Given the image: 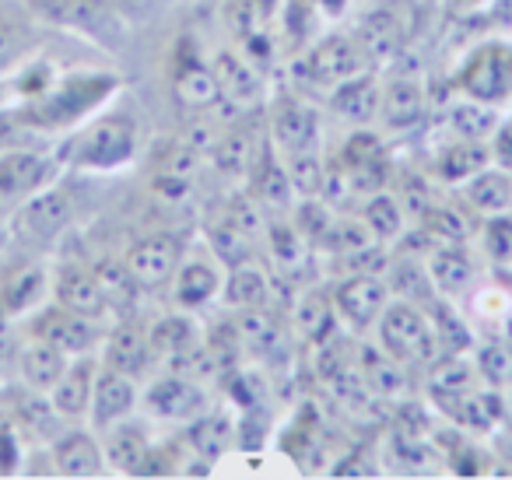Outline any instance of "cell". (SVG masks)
<instances>
[{
	"label": "cell",
	"mask_w": 512,
	"mask_h": 480,
	"mask_svg": "<svg viewBox=\"0 0 512 480\" xmlns=\"http://www.w3.org/2000/svg\"><path fill=\"white\" fill-rule=\"evenodd\" d=\"M369 57L362 53L355 36H344V32H330V36L309 43V50L302 53L299 67H295V78L309 88H337L341 81L355 78V74L369 71Z\"/></svg>",
	"instance_id": "8"
},
{
	"label": "cell",
	"mask_w": 512,
	"mask_h": 480,
	"mask_svg": "<svg viewBox=\"0 0 512 480\" xmlns=\"http://www.w3.org/2000/svg\"><path fill=\"white\" fill-rule=\"evenodd\" d=\"M316 11H320V4H316V0H285V29L292 32L295 39L313 36Z\"/></svg>",
	"instance_id": "44"
},
{
	"label": "cell",
	"mask_w": 512,
	"mask_h": 480,
	"mask_svg": "<svg viewBox=\"0 0 512 480\" xmlns=\"http://www.w3.org/2000/svg\"><path fill=\"white\" fill-rule=\"evenodd\" d=\"M463 200H467L481 218L509 214L512 211V172L498 169V165H484L481 172H474V176L463 183Z\"/></svg>",
	"instance_id": "31"
},
{
	"label": "cell",
	"mask_w": 512,
	"mask_h": 480,
	"mask_svg": "<svg viewBox=\"0 0 512 480\" xmlns=\"http://www.w3.org/2000/svg\"><path fill=\"white\" fill-rule=\"evenodd\" d=\"M376 337L379 347L400 368L432 365L435 354H439V333H435L432 316L411 298H390V305L376 323Z\"/></svg>",
	"instance_id": "4"
},
{
	"label": "cell",
	"mask_w": 512,
	"mask_h": 480,
	"mask_svg": "<svg viewBox=\"0 0 512 480\" xmlns=\"http://www.w3.org/2000/svg\"><path fill=\"white\" fill-rule=\"evenodd\" d=\"M267 298H271V284L267 274L256 267L253 260L239 263V267H228L225 288H221V302L235 312H264Z\"/></svg>",
	"instance_id": "33"
},
{
	"label": "cell",
	"mask_w": 512,
	"mask_h": 480,
	"mask_svg": "<svg viewBox=\"0 0 512 480\" xmlns=\"http://www.w3.org/2000/svg\"><path fill=\"white\" fill-rule=\"evenodd\" d=\"M481 242H484V256L491 260V267H509L512 263V211L484 218Z\"/></svg>",
	"instance_id": "43"
},
{
	"label": "cell",
	"mask_w": 512,
	"mask_h": 480,
	"mask_svg": "<svg viewBox=\"0 0 512 480\" xmlns=\"http://www.w3.org/2000/svg\"><path fill=\"white\" fill-rule=\"evenodd\" d=\"M421 116H425V88L411 78H397L390 85H383V95H379V116L390 134H404V130L418 127Z\"/></svg>",
	"instance_id": "29"
},
{
	"label": "cell",
	"mask_w": 512,
	"mask_h": 480,
	"mask_svg": "<svg viewBox=\"0 0 512 480\" xmlns=\"http://www.w3.org/2000/svg\"><path fill=\"white\" fill-rule=\"evenodd\" d=\"M137 4H148V0H137Z\"/></svg>",
	"instance_id": "51"
},
{
	"label": "cell",
	"mask_w": 512,
	"mask_h": 480,
	"mask_svg": "<svg viewBox=\"0 0 512 480\" xmlns=\"http://www.w3.org/2000/svg\"><path fill=\"white\" fill-rule=\"evenodd\" d=\"M99 438H102V452H106L109 470L123 473V477H137V470H141L151 442H155V438L148 435V424L134 421V417H127V421L106 428Z\"/></svg>",
	"instance_id": "27"
},
{
	"label": "cell",
	"mask_w": 512,
	"mask_h": 480,
	"mask_svg": "<svg viewBox=\"0 0 512 480\" xmlns=\"http://www.w3.org/2000/svg\"><path fill=\"white\" fill-rule=\"evenodd\" d=\"M358 218L369 225V232L376 235V239H393V235H400V225H404L400 200L390 197L386 190L365 197V207H362V214H358Z\"/></svg>",
	"instance_id": "41"
},
{
	"label": "cell",
	"mask_w": 512,
	"mask_h": 480,
	"mask_svg": "<svg viewBox=\"0 0 512 480\" xmlns=\"http://www.w3.org/2000/svg\"><path fill=\"white\" fill-rule=\"evenodd\" d=\"M267 141L281 158L320 148V113L299 95H278L267 106Z\"/></svg>",
	"instance_id": "12"
},
{
	"label": "cell",
	"mask_w": 512,
	"mask_h": 480,
	"mask_svg": "<svg viewBox=\"0 0 512 480\" xmlns=\"http://www.w3.org/2000/svg\"><path fill=\"white\" fill-rule=\"evenodd\" d=\"M74 221V197L64 183H53L29 197L22 207L11 211V235L22 242L25 249H46L60 242V235L71 228Z\"/></svg>",
	"instance_id": "7"
},
{
	"label": "cell",
	"mask_w": 512,
	"mask_h": 480,
	"mask_svg": "<svg viewBox=\"0 0 512 480\" xmlns=\"http://www.w3.org/2000/svg\"><path fill=\"white\" fill-rule=\"evenodd\" d=\"M0 407L8 410L11 421L18 424V431H22L25 442H29L32 449H43V445H50L53 438L64 431V417L57 414L50 393L29 389L25 382H18V379L4 389V400H0Z\"/></svg>",
	"instance_id": "15"
},
{
	"label": "cell",
	"mask_w": 512,
	"mask_h": 480,
	"mask_svg": "<svg viewBox=\"0 0 512 480\" xmlns=\"http://www.w3.org/2000/svg\"><path fill=\"white\" fill-rule=\"evenodd\" d=\"M46 302H50V267L43 260L22 256L0 267V309L11 319L25 323Z\"/></svg>",
	"instance_id": "14"
},
{
	"label": "cell",
	"mask_w": 512,
	"mask_h": 480,
	"mask_svg": "<svg viewBox=\"0 0 512 480\" xmlns=\"http://www.w3.org/2000/svg\"><path fill=\"white\" fill-rule=\"evenodd\" d=\"M169 81H172V95L179 99V106L186 109H204L218 106L221 92H218V78H214V67L204 60V53L197 50L190 36H183L172 50L169 60Z\"/></svg>",
	"instance_id": "13"
},
{
	"label": "cell",
	"mask_w": 512,
	"mask_h": 480,
	"mask_svg": "<svg viewBox=\"0 0 512 480\" xmlns=\"http://www.w3.org/2000/svg\"><path fill=\"white\" fill-rule=\"evenodd\" d=\"M316 4H320V11H323V15H330V18L344 15V8H348V0H316Z\"/></svg>",
	"instance_id": "47"
},
{
	"label": "cell",
	"mask_w": 512,
	"mask_h": 480,
	"mask_svg": "<svg viewBox=\"0 0 512 480\" xmlns=\"http://www.w3.org/2000/svg\"><path fill=\"white\" fill-rule=\"evenodd\" d=\"M29 11L53 29L85 36L102 50L120 53L130 39V25L116 0H29Z\"/></svg>",
	"instance_id": "3"
},
{
	"label": "cell",
	"mask_w": 512,
	"mask_h": 480,
	"mask_svg": "<svg viewBox=\"0 0 512 480\" xmlns=\"http://www.w3.org/2000/svg\"><path fill=\"white\" fill-rule=\"evenodd\" d=\"M379 95H383V85L369 71H362L355 78L341 81L337 88H330V109L344 120L358 123V127H369L379 116Z\"/></svg>",
	"instance_id": "30"
},
{
	"label": "cell",
	"mask_w": 512,
	"mask_h": 480,
	"mask_svg": "<svg viewBox=\"0 0 512 480\" xmlns=\"http://www.w3.org/2000/svg\"><path fill=\"white\" fill-rule=\"evenodd\" d=\"M50 466L57 477H74V480H85V477H102L109 470L106 463V452H102V438L99 431L92 428H71V431H60L50 445Z\"/></svg>",
	"instance_id": "20"
},
{
	"label": "cell",
	"mask_w": 512,
	"mask_h": 480,
	"mask_svg": "<svg viewBox=\"0 0 512 480\" xmlns=\"http://www.w3.org/2000/svg\"><path fill=\"white\" fill-rule=\"evenodd\" d=\"M488 151H491V165L512 172V116L509 120H498L495 134L488 137Z\"/></svg>",
	"instance_id": "45"
},
{
	"label": "cell",
	"mask_w": 512,
	"mask_h": 480,
	"mask_svg": "<svg viewBox=\"0 0 512 480\" xmlns=\"http://www.w3.org/2000/svg\"><path fill=\"white\" fill-rule=\"evenodd\" d=\"M148 337H151V351H155V358H179V354L197 351L200 347L197 326H193L186 316L158 319V323L148 330Z\"/></svg>",
	"instance_id": "40"
},
{
	"label": "cell",
	"mask_w": 512,
	"mask_h": 480,
	"mask_svg": "<svg viewBox=\"0 0 512 480\" xmlns=\"http://www.w3.org/2000/svg\"><path fill=\"white\" fill-rule=\"evenodd\" d=\"M428 277H432L435 291H442V295H460V291H467L474 284L477 263L460 242H446L428 260Z\"/></svg>",
	"instance_id": "34"
},
{
	"label": "cell",
	"mask_w": 512,
	"mask_h": 480,
	"mask_svg": "<svg viewBox=\"0 0 512 480\" xmlns=\"http://www.w3.org/2000/svg\"><path fill=\"white\" fill-rule=\"evenodd\" d=\"M4 88H8V85H4V81H0V102H4Z\"/></svg>",
	"instance_id": "50"
},
{
	"label": "cell",
	"mask_w": 512,
	"mask_h": 480,
	"mask_svg": "<svg viewBox=\"0 0 512 480\" xmlns=\"http://www.w3.org/2000/svg\"><path fill=\"white\" fill-rule=\"evenodd\" d=\"M232 442H235V424H232V417L221 414V410L207 407L204 414L186 424V445H190L193 456L207 459V463L225 456V452L232 449Z\"/></svg>",
	"instance_id": "32"
},
{
	"label": "cell",
	"mask_w": 512,
	"mask_h": 480,
	"mask_svg": "<svg viewBox=\"0 0 512 480\" xmlns=\"http://www.w3.org/2000/svg\"><path fill=\"white\" fill-rule=\"evenodd\" d=\"M449 134L460 137V141H484L495 134L498 127V109L481 106L474 99H460L453 109H449V120H446Z\"/></svg>",
	"instance_id": "39"
},
{
	"label": "cell",
	"mask_w": 512,
	"mask_h": 480,
	"mask_svg": "<svg viewBox=\"0 0 512 480\" xmlns=\"http://www.w3.org/2000/svg\"><path fill=\"white\" fill-rule=\"evenodd\" d=\"M43 46L36 15L11 0H0V81H8L22 64H29Z\"/></svg>",
	"instance_id": "21"
},
{
	"label": "cell",
	"mask_w": 512,
	"mask_h": 480,
	"mask_svg": "<svg viewBox=\"0 0 512 480\" xmlns=\"http://www.w3.org/2000/svg\"><path fill=\"white\" fill-rule=\"evenodd\" d=\"M453 88L463 99H474L481 106L502 109L512 102V43L488 39L467 50L453 74Z\"/></svg>",
	"instance_id": "5"
},
{
	"label": "cell",
	"mask_w": 512,
	"mask_h": 480,
	"mask_svg": "<svg viewBox=\"0 0 512 480\" xmlns=\"http://www.w3.org/2000/svg\"><path fill=\"white\" fill-rule=\"evenodd\" d=\"M99 361L116 368V372H127V375H134V379H141L151 368V361H155L148 330L137 323H120V326H113V330H106Z\"/></svg>",
	"instance_id": "25"
},
{
	"label": "cell",
	"mask_w": 512,
	"mask_h": 480,
	"mask_svg": "<svg viewBox=\"0 0 512 480\" xmlns=\"http://www.w3.org/2000/svg\"><path fill=\"white\" fill-rule=\"evenodd\" d=\"M141 148V120L134 109L120 106L109 113H95L78 130L67 134V141L57 148V158L64 169L74 172H116L130 165Z\"/></svg>",
	"instance_id": "2"
},
{
	"label": "cell",
	"mask_w": 512,
	"mask_h": 480,
	"mask_svg": "<svg viewBox=\"0 0 512 480\" xmlns=\"http://www.w3.org/2000/svg\"><path fill=\"white\" fill-rule=\"evenodd\" d=\"M246 179H249V197L264 207V211L285 214L292 207V200L299 197L292 186V176L285 169V158L274 151L271 141H264V148H260V155H256Z\"/></svg>",
	"instance_id": "23"
},
{
	"label": "cell",
	"mask_w": 512,
	"mask_h": 480,
	"mask_svg": "<svg viewBox=\"0 0 512 480\" xmlns=\"http://www.w3.org/2000/svg\"><path fill=\"white\" fill-rule=\"evenodd\" d=\"M211 67L214 78H218L221 99H228L232 106H256L260 102L264 85H260V74H256V64L249 57H242L235 50H221L214 53Z\"/></svg>",
	"instance_id": "28"
},
{
	"label": "cell",
	"mask_w": 512,
	"mask_h": 480,
	"mask_svg": "<svg viewBox=\"0 0 512 480\" xmlns=\"http://www.w3.org/2000/svg\"><path fill=\"white\" fill-rule=\"evenodd\" d=\"M25 330H29V337L57 344L60 351H67L71 358L74 354H92L95 347H102V340H106L102 319H88L60 302H46L43 309L32 312V316L25 319Z\"/></svg>",
	"instance_id": "9"
},
{
	"label": "cell",
	"mask_w": 512,
	"mask_h": 480,
	"mask_svg": "<svg viewBox=\"0 0 512 480\" xmlns=\"http://www.w3.org/2000/svg\"><path fill=\"white\" fill-rule=\"evenodd\" d=\"M337 305H334V295L323 288H313L302 295L299 309H295V323H299L302 337L309 344H327L330 337H337Z\"/></svg>",
	"instance_id": "36"
},
{
	"label": "cell",
	"mask_w": 512,
	"mask_h": 480,
	"mask_svg": "<svg viewBox=\"0 0 512 480\" xmlns=\"http://www.w3.org/2000/svg\"><path fill=\"white\" fill-rule=\"evenodd\" d=\"M67 361H71V354L60 351L57 344H50V340H39V337H29V340H22V347H18L15 375H18V382H25L29 389L50 393V389L57 386L60 375H64Z\"/></svg>",
	"instance_id": "26"
},
{
	"label": "cell",
	"mask_w": 512,
	"mask_h": 480,
	"mask_svg": "<svg viewBox=\"0 0 512 480\" xmlns=\"http://www.w3.org/2000/svg\"><path fill=\"white\" fill-rule=\"evenodd\" d=\"M341 169L348 176V186L365 197L386 190V179H390V165H386L383 141L372 137L369 130H358L344 141L341 151Z\"/></svg>",
	"instance_id": "22"
},
{
	"label": "cell",
	"mask_w": 512,
	"mask_h": 480,
	"mask_svg": "<svg viewBox=\"0 0 512 480\" xmlns=\"http://www.w3.org/2000/svg\"><path fill=\"white\" fill-rule=\"evenodd\" d=\"M141 403L155 421L190 424L193 417H200L207 410V389L190 375L169 372L151 379V386L141 393Z\"/></svg>",
	"instance_id": "16"
},
{
	"label": "cell",
	"mask_w": 512,
	"mask_h": 480,
	"mask_svg": "<svg viewBox=\"0 0 512 480\" xmlns=\"http://www.w3.org/2000/svg\"><path fill=\"white\" fill-rule=\"evenodd\" d=\"M488 22L498 29H512V0H488Z\"/></svg>",
	"instance_id": "46"
},
{
	"label": "cell",
	"mask_w": 512,
	"mask_h": 480,
	"mask_svg": "<svg viewBox=\"0 0 512 480\" xmlns=\"http://www.w3.org/2000/svg\"><path fill=\"white\" fill-rule=\"evenodd\" d=\"M456 8H477V4H488V0H453Z\"/></svg>",
	"instance_id": "49"
},
{
	"label": "cell",
	"mask_w": 512,
	"mask_h": 480,
	"mask_svg": "<svg viewBox=\"0 0 512 480\" xmlns=\"http://www.w3.org/2000/svg\"><path fill=\"white\" fill-rule=\"evenodd\" d=\"M99 354H74L67 361L64 375L57 379V386L50 389V400L57 407V414L64 421H85L88 417V403H92V389H95V375H99Z\"/></svg>",
	"instance_id": "24"
},
{
	"label": "cell",
	"mask_w": 512,
	"mask_h": 480,
	"mask_svg": "<svg viewBox=\"0 0 512 480\" xmlns=\"http://www.w3.org/2000/svg\"><path fill=\"white\" fill-rule=\"evenodd\" d=\"M362 46V53L369 57V64H386L390 57H397L400 50V25L390 11H372L358 22V29L351 32Z\"/></svg>",
	"instance_id": "37"
},
{
	"label": "cell",
	"mask_w": 512,
	"mask_h": 480,
	"mask_svg": "<svg viewBox=\"0 0 512 480\" xmlns=\"http://www.w3.org/2000/svg\"><path fill=\"white\" fill-rule=\"evenodd\" d=\"M221 288H225V263L211 253V246L200 249V253L186 249L183 263H179L176 277H172V298H176L179 309H207V305L221 298Z\"/></svg>",
	"instance_id": "17"
},
{
	"label": "cell",
	"mask_w": 512,
	"mask_h": 480,
	"mask_svg": "<svg viewBox=\"0 0 512 480\" xmlns=\"http://www.w3.org/2000/svg\"><path fill=\"white\" fill-rule=\"evenodd\" d=\"M330 295H334L337 316L348 326H355V330H376L379 316H383V309L390 305V288H386V281L376 274H365V270H355V274H348L344 281H337Z\"/></svg>",
	"instance_id": "19"
},
{
	"label": "cell",
	"mask_w": 512,
	"mask_h": 480,
	"mask_svg": "<svg viewBox=\"0 0 512 480\" xmlns=\"http://www.w3.org/2000/svg\"><path fill=\"white\" fill-rule=\"evenodd\" d=\"M137 407H141V386H137L134 375L116 372V368H109V365H99L92 403H88V417H85L88 428L102 435V431L113 428V424L134 417Z\"/></svg>",
	"instance_id": "18"
},
{
	"label": "cell",
	"mask_w": 512,
	"mask_h": 480,
	"mask_svg": "<svg viewBox=\"0 0 512 480\" xmlns=\"http://www.w3.org/2000/svg\"><path fill=\"white\" fill-rule=\"evenodd\" d=\"M186 256V239L179 232H151L144 239H137L123 256L130 281L137 284V291H158L169 288L176 277L179 263Z\"/></svg>",
	"instance_id": "10"
},
{
	"label": "cell",
	"mask_w": 512,
	"mask_h": 480,
	"mask_svg": "<svg viewBox=\"0 0 512 480\" xmlns=\"http://www.w3.org/2000/svg\"><path fill=\"white\" fill-rule=\"evenodd\" d=\"M50 298L67 309L81 312L88 319H102L113 312V298H109L106 284H102L99 270L88 267L85 260H57L50 267Z\"/></svg>",
	"instance_id": "11"
},
{
	"label": "cell",
	"mask_w": 512,
	"mask_h": 480,
	"mask_svg": "<svg viewBox=\"0 0 512 480\" xmlns=\"http://www.w3.org/2000/svg\"><path fill=\"white\" fill-rule=\"evenodd\" d=\"M120 74L113 71H67L32 99H18L0 109V148H15L18 134L29 137H67L85 120H92L116 92Z\"/></svg>",
	"instance_id": "1"
},
{
	"label": "cell",
	"mask_w": 512,
	"mask_h": 480,
	"mask_svg": "<svg viewBox=\"0 0 512 480\" xmlns=\"http://www.w3.org/2000/svg\"><path fill=\"white\" fill-rule=\"evenodd\" d=\"M484 165H491V151L484 141H460L456 137L453 144L435 155V176L442 183H453V186H463L474 172H481Z\"/></svg>",
	"instance_id": "35"
},
{
	"label": "cell",
	"mask_w": 512,
	"mask_h": 480,
	"mask_svg": "<svg viewBox=\"0 0 512 480\" xmlns=\"http://www.w3.org/2000/svg\"><path fill=\"white\" fill-rule=\"evenodd\" d=\"M509 267H512V263H509Z\"/></svg>",
	"instance_id": "52"
},
{
	"label": "cell",
	"mask_w": 512,
	"mask_h": 480,
	"mask_svg": "<svg viewBox=\"0 0 512 480\" xmlns=\"http://www.w3.org/2000/svg\"><path fill=\"white\" fill-rule=\"evenodd\" d=\"M25 459H29V442L18 431V424L11 421V414L0 407V477H15L25 470Z\"/></svg>",
	"instance_id": "42"
},
{
	"label": "cell",
	"mask_w": 512,
	"mask_h": 480,
	"mask_svg": "<svg viewBox=\"0 0 512 480\" xmlns=\"http://www.w3.org/2000/svg\"><path fill=\"white\" fill-rule=\"evenodd\" d=\"M264 141H260L253 130H232V134L214 144L211 158H214V165H218V172H225V176H232V179H246L256 155H260V148H264Z\"/></svg>",
	"instance_id": "38"
},
{
	"label": "cell",
	"mask_w": 512,
	"mask_h": 480,
	"mask_svg": "<svg viewBox=\"0 0 512 480\" xmlns=\"http://www.w3.org/2000/svg\"><path fill=\"white\" fill-rule=\"evenodd\" d=\"M11 239V214L0 207V253H4V246H8Z\"/></svg>",
	"instance_id": "48"
},
{
	"label": "cell",
	"mask_w": 512,
	"mask_h": 480,
	"mask_svg": "<svg viewBox=\"0 0 512 480\" xmlns=\"http://www.w3.org/2000/svg\"><path fill=\"white\" fill-rule=\"evenodd\" d=\"M64 172L57 151L32 148V144H15V148H0V207L15 211L39 190L53 186Z\"/></svg>",
	"instance_id": "6"
}]
</instances>
